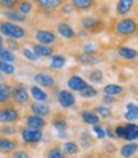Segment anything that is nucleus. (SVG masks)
<instances>
[{"mask_svg":"<svg viewBox=\"0 0 138 158\" xmlns=\"http://www.w3.org/2000/svg\"><path fill=\"white\" fill-rule=\"evenodd\" d=\"M0 34L6 37V39H27L28 38V31L24 27L8 20H0Z\"/></svg>","mask_w":138,"mask_h":158,"instance_id":"1","label":"nucleus"},{"mask_svg":"<svg viewBox=\"0 0 138 158\" xmlns=\"http://www.w3.org/2000/svg\"><path fill=\"white\" fill-rule=\"evenodd\" d=\"M20 119V111L11 101L0 104V124H17Z\"/></svg>","mask_w":138,"mask_h":158,"instance_id":"2","label":"nucleus"},{"mask_svg":"<svg viewBox=\"0 0 138 158\" xmlns=\"http://www.w3.org/2000/svg\"><path fill=\"white\" fill-rule=\"evenodd\" d=\"M19 134H20V138H22V142L24 143V146L31 147V148H36L43 139V130L29 128L25 125L19 128Z\"/></svg>","mask_w":138,"mask_h":158,"instance_id":"3","label":"nucleus"},{"mask_svg":"<svg viewBox=\"0 0 138 158\" xmlns=\"http://www.w3.org/2000/svg\"><path fill=\"white\" fill-rule=\"evenodd\" d=\"M138 33V22L134 18H122L115 24V34L119 37L129 38Z\"/></svg>","mask_w":138,"mask_h":158,"instance_id":"4","label":"nucleus"},{"mask_svg":"<svg viewBox=\"0 0 138 158\" xmlns=\"http://www.w3.org/2000/svg\"><path fill=\"white\" fill-rule=\"evenodd\" d=\"M79 22H80L82 31L91 33V34H96V33L101 32L105 27L104 20L96 15H84L80 18Z\"/></svg>","mask_w":138,"mask_h":158,"instance_id":"5","label":"nucleus"},{"mask_svg":"<svg viewBox=\"0 0 138 158\" xmlns=\"http://www.w3.org/2000/svg\"><path fill=\"white\" fill-rule=\"evenodd\" d=\"M117 138H120L127 142H134L138 139V125L133 123L118 124L114 129Z\"/></svg>","mask_w":138,"mask_h":158,"instance_id":"6","label":"nucleus"},{"mask_svg":"<svg viewBox=\"0 0 138 158\" xmlns=\"http://www.w3.org/2000/svg\"><path fill=\"white\" fill-rule=\"evenodd\" d=\"M10 101L13 104L17 105H25L31 101V95L27 91L25 86L23 84H17L14 86H11V96H10Z\"/></svg>","mask_w":138,"mask_h":158,"instance_id":"7","label":"nucleus"},{"mask_svg":"<svg viewBox=\"0 0 138 158\" xmlns=\"http://www.w3.org/2000/svg\"><path fill=\"white\" fill-rule=\"evenodd\" d=\"M34 38H36L37 43L45 44V46H53L58 41L56 33H54L53 31H51V29H45V28L37 29L34 32Z\"/></svg>","mask_w":138,"mask_h":158,"instance_id":"8","label":"nucleus"},{"mask_svg":"<svg viewBox=\"0 0 138 158\" xmlns=\"http://www.w3.org/2000/svg\"><path fill=\"white\" fill-rule=\"evenodd\" d=\"M33 81L39 86L41 89H46V90H52L56 86V78L52 75L47 72H37L33 76Z\"/></svg>","mask_w":138,"mask_h":158,"instance_id":"9","label":"nucleus"},{"mask_svg":"<svg viewBox=\"0 0 138 158\" xmlns=\"http://www.w3.org/2000/svg\"><path fill=\"white\" fill-rule=\"evenodd\" d=\"M57 102L63 109H71L76 104V96L70 90H60L57 94Z\"/></svg>","mask_w":138,"mask_h":158,"instance_id":"10","label":"nucleus"},{"mask_svg":"<svg viewBox=\"0 0 138 158\" xmlns=\"http://www.w3.org/2000/svg\"><path fill=\"white\" fill-rule=\"evenodd\" d=\"M19 147V140L15 137H2L0 135V153L11 154Z\"/></svg>","mask_w":138,"mask_h":158,"instance_id":"11","label":"nucleus"},{"mask_svg":"<svg viewBox=\"0 0 138 158\" xmlns=\"http://www.w3.org/2000/svg\"><path fill=\"white\" fill-rule=\"evenodd\" d=\"M29 110L32 111L33 115L45 118V119H46V116H50L52 114V108H51V105L47 104V102L33 101V102L29 104Z\"/></svg>","mask_w":138,"mask_h":158,"instance_id":"12","label":"nucleus"},{"mask_svg":"<svg viewBox=\"0 0 138 158\" xmlns=\"http://www.w3.org/2000/svg\"><path fill=\"white\" fill-rule=\"evenodd\" d=\"M63 3L65 2H62V0H37V2H33V4L37 6V9L43 13H50V11L57 10Z\"/></svg>","mask_w":138,"mask_h":158,"instance_id":"13","label":"nucleus"},{"mask_svg":"<svg viewBox=\"0 0 138 158\" xmlns=\"http://www.w3.org/2000/svg\"><path fill=\"white\" fill-rule=\"evenodd\" d=\"M47 124L48 123H47V120L45 119V118H41V116H37V115H33V114H28L24 118V125L29 127V128L42 130L43 128L47 127Z\"/></svg>","mask_w":138,"mask_h":158,"instance_id":"14","label":"nucleus"},{"mask_svg":"<svg viewBox=\"0 0 138 158\" xmlns=\"http://www.w3.org/2000/svg\"><path fill=\"white\" fill-rule=\"evenodd\" d=\"M43 158H67V156L63 153L60 143H51L45 149Z\"/></svg>","mask_w":138,"mask_h":158,"instance_id":"15","label":"nucleus"},{"mask_svg":"<svg viewBox=\"0 0 138 158\" xmlns=\"http://www.w3.org/2000/svg\"><path fill=\"white\" fill-rule=\"evenodd\" d=\"M32 51L38 58H45V57H52L54 53V47L53 46H45L39 43H32Z\"/></svg>","mask_w":138,"mask_h":158,"instance_id":"16","label":"nucleus"},{"mask_svg":"<svg viewBox=\"0 0 138 158\" xmlns=\"http://www.w3.org/2000/svg\"><path fill=\"white\" fill-rule=\"evenodd\" d=\"M56 29H57V33L61 37H63L65 39H75L77 37V33L75 32V29L65 20H62V22H60L57 24Z\"/></svg>","mask_w":138,"mask_h":158,"instance_id":"17","label":"nucleus"},{"mask_svg":"<svg viewBox=\"0 0 138 158\" xmlns=\"http://www.w3.org/2000/svg\"><path fill=\"white\" fill-rule=\"evenodd\" d=\"M89 84L86 82L85 78H82L81 76H77V75H72L68 77V80H67V86L68 89H70V91H77V93H80V91L86 87Z\"/></svg>","mask_w":138,"mask_h":158,"instance_id":"18","label":"nucleus"},{"mask_svg":"<svg viewBox=\"0 0 138 158\" xmlns=\"http://www.w3.org/2000/svg\"><path fill=\"white\" fill-rule=\"evenodd\" d=\"M51 124L57 131H66L68 129V122L66 119V116L60 111L53 114L52 119H51Z\"/></svg>","mask_w":138,"mask_h":158,"instance_id":"19","label":"nucleus"},{"mask_svg":"<svg viewBox=\"0 0 138 158\" xmlns=\"http://www.w3.org/2000/svg\"><path fill=\"white\" fill-rule=\"evenodd\" d=\"M134 3L136 2H133V0H119L117 3V6H115V14L119 17L126 18L131 13V10L133 9Z\"/></svg>","mask_w":138,"mask_h":158,"instance_id":"20","label":"nucleus"},{"mask_svg":"<svg viewBox=\"0 0 138 158\" xmlns=\"http://www.w3.org/2000/svg\"><path fill=\"white\" fill-rule=\"evenodd\" d=\"M76 60L79 61V63L84 64V66H94V64H98L103 61L101 57H99V55H89V53H84L81 52L76 56Z\"/></svg>","mask_w":138,"mask_h":158,"instance_id":"21","label":"nucleus"},{"mask_svg":"<svg viewBox=\"0 0 138 158\" xmlns=\"http://www.w3.org/2000/svg\"><path fill=\"white\" fill-rule=\"evenodd\" d=\"M3 15L5 18V20L11 22V23H27L28 18L25 15H23L22 13H19L17 9H11V10H3Z\"/></svg>","mask_w":138,"mask_h":158,"instance_id":"22","label":"nucleus"},{"mask_svg":"<svg viewBox=\"0 0 138 158\" xmlns=\"http://www.w3.org/2000/svg\"><path fill=\"white\" fill-rule=\"evenodd\" d=\"M80 118H81V120L84 122L85 124L88 125H99L101 119L96 115L93 110H89V109H85V110H81L80 111Z\"/></svg>","mask_w":138,"mask_h":158,"instance_id":"23","label":"nucleus"},{"mask_svg":"<svg viewBox=\"0 0 138 158\" xmlns=\"http://www.w3.org/2000/svg\"><path fill=\"white\" fill-rule=\"evenodd\" d=\"M75 11H89L96 6V2L94 0H72L71 2Z\"/></svg>","mask_w":138,"mask_h":158,"instance_id":"24","label":"nucleus"},{"mask_svg":"<svg viewBox=\"0 0 138 158\" xmlns=\"http://www.w3.org/2000/svg\"><path fill=\"white\" fill-rule=\"evenodd\" d=\"M29 95L32 96V99L37 102H47L48 100V94L47 91H45L43 89H41L39 86L37 85H33L31 86L29 89Z\"/></svg>","mask_w":138,"mask_h":158,"instance_id":"25","label":"nucleus"},{"mask_svg":"<svg viewBox=\"0 0 138 158\" xmlns=\"http://www.w3.org/2000/svg\"><path fill=\"white\" fill-rule=\"evenodd\" d=\"M138 151V144L136 142H127L119 148V153L123 158H132Z\"/></svg>","mask_w":138,"mask_h":158,"instance_id":"26","label":"nucleus"},{"mask_svg":"<svg viewBox=\"0 0 138 158\" xmlns=\"http://www.w3.org/2000/svg\"><path fill=\"white\" fill-rule=\"evenodd\" d=\"M124 119L128 123H132L138 119V105L136 102H128L126 105V113H124Z\"/></svg>","mask_w":138,"mask_h":158,"instance_id":"27","label":"nucleus"},{"mask_svg":"<svg viewBox=\"0 0 138 158\" xmlns=\"http://www.w3.org/2000/svg\"><path fill=\"white\" fill-rule=\"evenodd\" d=\"M118 55L124 60L131 61V60H136L138 57V51L134 48H131V47L122 46L118 48Z\"/></svg>","mask_w":138,"mask_h":158,"instance_id":"28","label":"nucleus"},{"mask_svg":"<svg viewBox=\"0 0 138 158\" xmlns=\"http://www.w3.org/2000/svg\"><path fill=\"white\" fill-rule=\"evenodd\" d=\"M11 96V85L8 82H0V104H5L10 101Z\"/></svg>","mask_w":138,"mask_h":158,"instance_id":"29","label":"nucleus"},{"mask_svg":"<svg viewBox=\"0 0 138 158\" xmlns=\"http://www.w3.org/2000/svg\"><path fill=\"white\" fill-rule=\"evenodd\" d=\"M103 91H104V95H108V96H118V95H122V93L124 91L123 86L118 85V84H108L103 87Z\"/></svg>","mask_w":138,"mask_h":158,"instance_id":"30","label":"nucleus"},{"mask_svg":"<svg viewBox=\"0 0 138 158\" xmlns=\"http://www.w3.org/2000/svg\"><path fill=\"white\" fill-rule=\"evenodd\" d=\"M62 151L66 156H75L80 152V146L74 140H67L62 144Z\"/></svg>","mask_w":138,"mask_h":158,"instance_id":"31","label":"nucleus"},{"mask_svg":"<svg viewBox=\"0 0 138 158\" xmlns=\"http://www.w3.org/2000/svg\"><path fill=\"white\" fill-rule=\"evenodd\" d=\"M19 128L15 124H0V135L2 137H15Z\"/></svg>","mask_w":138,"mask_h":158,"instance_id":"32","label":"nucleus"},{"mask_svg":"<svg viewBox=\"0 0 138 158\" xmlns=\"http://www.w3.org/2000/svg\"><path fill=\"white\" fill-rule=\"evenodd\" d=\"M79 146H81L84 149H89L94 146V138L93 135L89 133V131H84L81 135H80V140H79Z\"/></svg>","mask_w":138,"mask_h":158,"instance_id":"33","label":"nucleus"},{"mask_svg":"<svg viewBox=\"0 0 138 158\" xmlns=\"http://www.w3.org/2000/svg\"><path fill=\"white\" fill-rule=\"evenodd\" d=\"M19 13H22L23 15H29L33 11L34 9V4L32 2H27V0H24V2H18V5L15 8Z\"/></svg>","mask_w":138,"mask_h":158,"instance_id":"34","label":"nucleus"},{"mask_svg":"<svg viewBox=\"0 0 138 158\" xmlns=\"http://www.w3.org/2000/svg\"><path fill=\"white\" fill-rule=\"evenodd\" d=\"M66 64V57L62 55H53L50 60V66L54 70H60Z\"/></svg>","mask_w":138,"mask_h":158,"instance_id":"35","label":"nucleus"},{"mask_svg":"<svg viewBox=\"0 0 138 158\" xmlns=\"http://www.w3.org/2000/svg\"><path fill=\"white\" fill-rule=\"evenodd\" d=\"M0 60L13 64V63L17 61V56H15L14 52H11L6 47H3L2 49H0Z\"/></svg>","mask_w":138,"mask_h":158,"instance_id":"36","label":"nucleus"},{"mask_svg":"<svg viewBox=\"0 0 138 158\" xmlns=\"http://www.w3.org/2000/svg\"><path fill=\"white\" fill-rule=\"evenodd\" d=\"M88 78H89V81H91L94 84H101L104 81V73L101 70L94 69L88 72Z\"/></svg>","mask_w":138,"mask_h":158,"instance_id":"37","label":"nucleus"},{"mask_svg":"<svg viewBox=\"0 0 138 158\" xmlns=\"http://www.w3.org/2000/svg\"><path fill=\"white\" fill-rule=\"evenodd\" d=\"M93 111L98 115L100 119L101 118H104V119H106V118H110L112 116V110H110V108H108L106 105H99V106H95L93 109Z\"/></svg>","mask_w":138,"mask_h":158,"instance_id":"38","label":"nucleus"},{"mask_svg":"<svg viewBox=\"0 0 138 158\" xmlns=\"http://www.w3.org/2000/svg\"><path fill=\"white\" fill-rule=\"evenodd\" d=\"M0 73H3V75H5V76L14 75V73H15V66L0 60Z\"/></svg>","mask_w":138,"mask_h":158,"instance_id":"39","label":"nucleus"},{"mask_svg":"<svg viewBox=\"0 0 138 158\" xmlns=\"http://www.w3.org/2000/svg\"><path fill=\"white\" fill-rule=\"evenodd\" d=\"M80 96L84 98V99H93L95 96H98V90L95 87H93L91 85H88L86 87H84L81 91H80Z\"/></svg>","mask_w":138,"mask_h":158,"instance_id":"40","label":"nucleus"},{"mask_svg":"<svg viewBox=\"0 0 138 158\" xmlns=\"http://www.w3.org/2000/svg\"><path fill=\"white\" fill-rule=\"evenodd\" d=\"M20 52H22L23 57H25L28 61H31V62H36V61H38V57L34 55V52L32 51V48H28V47H22Z\"/></svg>","mask_w":138,"mask_h":158,"instance_id":"41","label":"nucleus"},{"mask_svg":"<svg viewBox=\"0 0 138 158\" xmlns=\"http://www.w3.org/2000/svg\"><path fill=\"white\" fill-rule=\"evenodd\" d=\"M4 43L6 44V48L10 49L11 52H14V53H15L17 51H20L22 49V44L18 41H15V39H5Z\"/></svg>","mask_w":138,"mask_h":158,"instance_id":"42","label":"nucleus"},{"mask_svg":"<svg viewBox=\"0 0 138 158\" xmlns=\"http://www.w3.org/2000/svg\"><path fill=\"white\" fill-rule=\"evenodd\" d=\"M18 5V0H0V8L4 10L15 9Z\"/></svg>","mask_w":138,"mask_h":158,"instance_id":"43","label":"nucleus"},{"mask_svg":"<svg viewBox=\"0 0 138 158\" xmlns=\"http://www.w3.org/2000/svg\"><path fill=\"white\" fill-rule=\"evenodd\" d=\"M82 52L84 53H89V55H96V52H98V47L94 42H88L82 46Z\"/></svg>","mask_w":138,"mask_h":158,"instance_id":"44","label":"nucleus"},{"mask_svg":"<svg viewBox=\"0 0 138 158\" xmlns=\"http://www.w3.org/2000/svg\"><path fill=\"white\" fill-rule=\"evenodd\" d=\"M60 9H61L62 14H66V15H70V14H72V13L75 11V10H74V6H72V4H71V2H68V3L65 2V3L60 6Z\"/></svg>","mask_w":138,"mask_h":158,"instance_id":"45","label":"nucleus"},{"mask_svg":"<svg viewBox=\"0 0 138 158\" xmlns=\"http://www.w3.org/2000/svg\"><path fill=\"white\" fill-rule=\"evenodd\" d=\"M9 158H29V153L25 149H17L9 156Z\"/></svg>","mask_w":138,"mask_h":158,"instance_id":"46","label":"nucleus"},{"mask_svg":"<svg viewBox=\"0 0 138 158\" xmlns=\"http://www.w3.org/2000/svg\"><path fill=\"white\" fill-rule=\"evenodd\" d=\"M93 130H94V133L96 134V138H99V139H104L106 135H105V131H104V128L99 124V125H94L93 127Z\"/></svg>","mask_w":138,"mask_h":158,"instance_id":"47","label":"nucleus"},{"mask_svg":"<svg viewBox=\"0 0 138 158\" xmlns=\"http://www.w3.org/2000/svg\"><path fill=\"white\" fill-rule=\"evenodd\" d=\"M104 151L106 152V153H109V154H113L115 151H117V148L114 147V144L112 143V142H106L105 144H104Z\"/></svg>","mask_w":138,"mask_h":158,"instance_id":"48","label":"nucleus"},{"mask_svg":"<svg viewBox=\"0 0 138 158\" xmlns=\"http://www.w3.org/2000/svg\"><path fill=\"white\" fill-rule=\"evenodd\" d=\"M104 131H105V135H106V137L112 138V139L117 138V137H115V133H114V129L110 127V125H106V128L104 129Z\"/></svg>","mask_w":138,"mask_h":158,"instance_id":"49","label":"nucleus"},{"mask_svg":"<svg viewBox=\"0 0 138 158\" xmlns=\"http://www.w3.org/2000/svg\"><path fill=\"white\" fill-rule=\"evenodd\" d=\"M103 102L106 104V105H113L117 102V99L114 96H108V95H104L103 96Z\"/></svg>","mask_w":138,"mask_h":158,"instance_id":"50","label":"nucleus"},{"mask_svg":"<svg viewBox=\"0 0 138 158\" xmlns=\"http://www.w3.org/2000/svg\"><path fill=\"white\" fill-rule=\"evenodd\" d=\"M4 47V37L0 34V48H3Z\"/></svg>","mask_w":138,"mask_h":158,"instance_id":"51","label":"nucleus"},{"mask_svg":"<svg viewBox=\"0 0 138 158\" xmlns=\"http://www.w3.org/2000/svg\"><path fill=\"white\" fill-rule=\"evenodd\" d=\"M0 82H5V75L0 73Z\"/></svg>","mask_w":138,"mask_h":158,"instance_id":"52","label":"nucleus"},{"mask_svg":"<svg viewBox=\"0 0 138 158\" xmlns=\"http://www.w3.org/2000/svg\"><path fill=\"white\" fill-rule=\"evenodd\" d=\"M95 158H106V157H105V156H96Z\"/></svg>","mask_w":138,"mask_h":158,"instance_id":"53","label":"nucleus"},{"mask_svg":"<svg viewBox=\"0 0 138 158\" xmlns=\"http://www.w3.org/2000/svg\"><path fill=\"white\" fill-rule=\"evenodd\" d=\"M136 158H138V157H136Z\"/></svg>","mask_w":138,"mask_h":158,"instance_id":"54","label":"nucleus"}]
</instances>
